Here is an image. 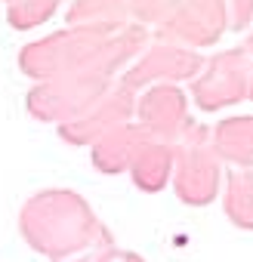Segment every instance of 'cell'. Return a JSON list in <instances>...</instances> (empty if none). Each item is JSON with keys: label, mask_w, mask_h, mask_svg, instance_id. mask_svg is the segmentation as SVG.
<instances>
[{"label": "cell", "mask_w": 253, "mask_h": 262, "mask_svg": "<svg viewBox=\"0 0 253 262\" xmlns=\"http://www.w3.org/2000/svg\"><path fill=\"white\" fill-rule=\"evenodd\" d=\"M179 176H176V194L179 201L192 204V207H204L216 198V179H219V170L210 164V161H201L198 155L192 158H182L179 161Z\"/></svg>", "instance_id": "2"}, {"label": "cell", "mask_w": 253, "mask_h": 262, "mask_svg": "<svg viewBox=\"0 0 253 262\" xmlns=\"http://www.w3.org/2000/svg\"><path fill=\"white\" fill-rule=\"evenodd\" d=\"M133 173H136V185H142L145 191H158L170 173V151L155 148V145L142 148L133 158Z\"/></svg>", "instance_id": "4"}, {"label": "cell", "mask_w": 253, "mask_h": 262, "mask_svg": "<svg viewBox=\"0 0 253 262\" xmlns=\"http://www.w3.org/2000/svg\"><path fill=\"white\" fill-rule=\"evenodd\" d=\"M222 207H225V216L231 225L253 231V173H247V170L228 173V188H225Z\"/></svg>", "instance_id": "3"}, {"label": "cell", "mask_w": 253, "mask_h": 262, "mask_svg": "<svg viewBox=\"0 0 253 262\" xmlns=\"http://www.w3.org/2000/svg\"><path fill=\"white\" fill-rule=\"evenodd\" d=\"M105 262H145V259H142L139 253H133V250H117V247H114V250L105 256Z\"/></svg>", "instance_id": "6"}, {"label": "cell", "mask_w": 253, "mask_h": 262, "mask_svg": "<svg viewBox=\"0 0 253 262\" xmlns=\"http://www.w3.org/2000/svg\"><path fill=\"white\" fill-rule=\"evenodd\" d=\"M114 250V237H111V231L99 222V228L93 231V237L83 244V247H77L74 253H68V256H59V259H53V262H105V256Z\"/></svg>", "instance_id": "5"}, {"label": "cell", "mask_w": 253, "mask_h": 262, "mask_svg": "<svg viewBox=\"0 0 253 262\" xmlns=\"http://www.w3.org/2000/svg\"><path fill=\"white\" fill-rule=\"evenodd\" d=\"M99 228V219L93 216L90 204L65 188L40 191L34 194L22 213H19V231L25 244L47 259H59L83 247L93 231Z\"/></svg>", "instance_id": "1"}]
</instances>
